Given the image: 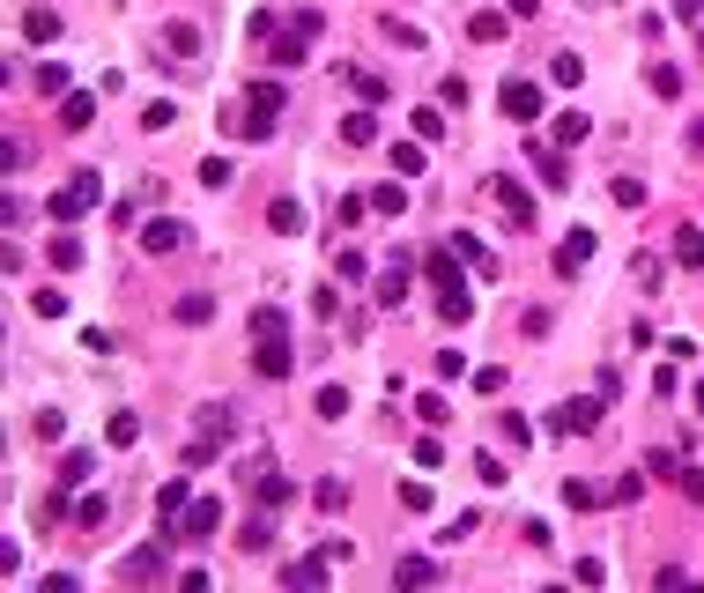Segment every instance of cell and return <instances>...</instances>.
Listing matches in <instances>:
<instances>
[{
	"instance_id": "7",
	"label": "cell",
	"mask_w": 704,
	"mask_h": 593,
	"mask_svg": "<svg viewBox=\"0 0 704 593\" xmlns=\"http://www.w3.org/2000/svg\"><path fill=\"white\" fill-rule=\"evenodd\" d=\"M497 104H505V119H541V89H534V82H519V75L497 89Z\"/></svg>"
},
{
	"instance_id": "38",
	"label": "cell",
	"mask_w": 704,
	"mask_h": 593,
	"mask_svg": "<svg viewBox=\"0 0 704 593\" xmlns=\"http://www.w3.org/2000/svg\"><path fill=\"white\" fill-rule=\"evenodd\" d=\"M30 304H37V319H67V290H37Z\"/></svg>"
},
{
	"instance_id": "10",
	"label": "cell",
	"mask_w": 704,
	"mask_h": 593,
	"mask_svg": "<svg viewBox=\"0 0 704 593\" xmlns=\"http://www.w3.org/2000/svg\"><path fill=\"white\" fill-rule=\"evenodd\" d=\"M267 230H275V238H297V230H304V208H297L290 193H275V200H267Z\"/></svg>"
},
{
	"instance_id": "9",
	"label": "cell",
	"mask_w": 704,
	"mask_h": 593,
	"mask_svg": "<svg viewBox=\"0 0 704 593\" xmlns=\"http://www.w3.org/2000/svg\"><path fill=\"white\" fill-rule=\"evenodd\" d=\"M593 252H601V238H593V230H571V238L556 245V275H578V267H586Z\"/></svg>"
},
{
	"instance_id": "24",
	"label": "cell",
	"mask_w": 704,
	"mask_h": 593,
	"mask_svg": "<svg viewBox=\"0 0 704 593\" xmlns=\"http://www.w3.org/2000/svg\"><path fill=\"white\" fill-rule=\"evenodd\" d=\"M164 45L179 52V60H193V52H200V30H193V23H164Z\"/></svg>"
},
{
	"instance_id": "32",
	"label": "cell",
	"mask_w": 704,
	"mask_h": 593,
	"mask_svg": "<svg viewBox=\"0 0 704 593\" xmlns=\"http://www.w3.org/2000/svg\"><path fill=\"white\" fill-rule=\"evenodd\" d=\"M311 505H319V512H342V505H349V482H334V475H327V482L311 490Z\"/></svg>"
},
{
	"instance_id": "31",
	"label": "cell",
	"mask_w": 704,
	"mask_h": 593,
	"mask_svg": "<svg viewBox=\"0 0 704 593\" xmlns=\"http://www.w3.org/2000/svg\"><path fill=\"white\" fill-rule=\"evenodd\" d=\"M238 179V164H230V156H208V164H200V186H215V193H223Z\"/></svg>"
},
{
	"instance_id": "37",
	"label": "cell",
	"mask_w": 704,
	"mask_h": 593,
	"mask_svg": "<svg viewBox=\"0 0 704 593\" xmlns=\"http://www.w3.org/2000/svg\"><path fill=\"white\" fill-rule=\"evenodd\" d=\"M334 275H342V282H363V252H356V245L334 252Z\"/></svg>"
},
{
	"instance_id": "44",
	"label": "cell",
	"mask_w": 704,
	"mask_h": 593,
	"mask_svg": "<svg viewBox=\"0 0 704 593\" xmlns=\"http://www.w3.org/2000/svg\"><path fill=\"white\" fill-rule=\"evenodd\" d=\"M52 267H82V238H52Z\"/></svg>"
},
{
	"instance_id": "45",
	"label": "cell",
	"mask_w": 704,
	"mask_h": 593,
	"mask_svg": "<svg viewBox=\"0 0 704 593\" xmlns=\"http://www.w3.org/2000/svg\"><path fill=\"white\" fill-rule=\"evenodd\" d=\"M549 82H564V89L578 82V52H556V60H549Z\"/></svg>"
},
{
	"instance_id": "50",
	"label": "cell",
	"mask_w": 704,
	"mask_h": 593,
	"mask_svg": "<svg viewBox=\"0 0 704 593\" xmlns=\"http://www.w3.org/2000/svg\"><path fill=\"white\" fill-rule=\"evenodd\" d=\"M415 415H423V423H445L453 408H445V394H423V401H415Z\"/></svg>"
},
{
	"instance_id": "20",
	"label": "cell",
	"mask_w": 704,
	"mask_h": 593,
	"mask_svg": "<svg viewBox=\"0 0 704 593\" xmlns=\"http://www.w3.org/2000/svg\"><path fill=\"white\" fill-rule=\"evenodd\" d=\"M675 260H682V267H704V230H697V223L675 230Z\"/></svg>"
},
{
	"instance_id": "51",
	"label": "cell",
	"mask_w": 704,
	"mask_h": 593,
	"mask_svg": "<svg viewBox=\"0 0 704 593\" xmlns=\"http://www.w3.org/2000/svg\"><path fill=\"white\" fill-rule=\"evenodd\" d=\"M474 475H482V482H512V475H505V460H497V453H474Z\"/></svg>"
},
{
	"instance_id": "1",
	"label": "cell",
	"mask_w": 704,
	"mask_h": 593,
	"mask_svg": "<svg viewBox=\"0 0 704 593\" xmlns=\"http://www.w3.org/2000/svg\"><path fill=\"white\" fill-rule=\"evenodd\" d=\"M97 200H104V171H75L60 193L45 200V215H52V223H75V215H89Z\"/></svg>"
},
{
	"instance_id": "22",
	"label": "cell",
	"mask_w": 704,
	"mask_h": 593,
	"mask_svg": "<svg viewBox=\"0 0 704 593\" xmlns=\"http://www.w3.org/2000/svg\"><path fill=\"white\" fill-rule=\"evenodd\" d=\"M30 82H37V97H67V67H60V60H37Z\"/></svg>"
},
{
	"instance_id": "12",
	"label": "cell",
	"mask_w": 704,
	"mask_h": 593,
	"mask_svg": "<svg viewBox=\"0 0 704 593\" xmlns=\"http://www.w3.org/2000/svg\"><path fill=\"white\" fill-rule=\"evenodd\" d=\"M327 571H334L327 557H297V564H282V586H304L311 593V586H327Z\"/></svg>"
},
{
	"instance_id": "21",
	"label": "cell",
	"mask_w": 704,
	"mask_h": 593,
	"mask_svg": "<svg viewBox=\"0 0 704 593\" xmlns=\"http://www.w3.org/2000/svg\"><path fill=\"white\" fill-rule=\"evenodd\" d=\"M408 297V260H393L386 275H378V304H401Z\"/></svg>"
},
{
	"instance_id": "28",
	"label": "cell",
	"mask_w": 704,
	"mask_h": 593,
	"mask_svg": "<svg viewBox=\"0 0 704 593\" xmlns=\"http://www.w3.org/2000/svg\"><path fill=\"white\" fill-rule=\"evenodd\" d=\"M363 215H371V200H356V193H342V200H334V230H356V223H363Z\"/></svg>"
},
{
	"instance_id": "47",
	"label": "cell",
	"mask_w": 704,
	"mask_h": 593,
	"mask_svg": "<svg viewBox=\"0 0 704 593\" xmlns=\"http://www.w3.org/2000/svg\"><path fill=\"white\" fill-rule=\"evenodd\" d=\"M386 37H393V45H408V52L423 45V30H415V23H401V15H386Z\"/></svg>"
},
{
	"instance_id": "46",
	"label": "cell",
	"mask_w": 704,
	"mask_h": 593,
	"mask_svg": "<svg viewBox=\"0 0 704 593\" xmlns=\"http://www.w3.org/2000/svg\"><path fill=\"white\" fill-rule=\"evenodd\" d=\"M630 275H638V282H645V290H653V282H660V275H668V267H660V260H653V252H638V260H630Z\"/></svg>"
},
{
	"instance_id": "43",
	"label": "cell",
	"mask_w": 704,
	"mask_h": 593,
	"mask_svg": "<svg viewBox=\"0 0 704 593\" xmlns=\"http://www.w3.org/2000/svg\"><path fill=\"white\" fill-rule=\"evenodd\" d=\"M564 505H578V512H593V505H601V490H593V482H564Z\"/></svg>"
},
{
	"instance_id": "8",
	"label": "cell",
	"mask_w": 704,
	"mask_h": 593,
	"mask_svg": "<svg viewBox=\"0 0 704 593\" xmlns=\"http://www.w3.org/2000/svg\"><path fill=\"white\" fill-rule=\"evenodd\" d=\"M141 245H148V252H179V245H186V223H179V215H148V223H141Z\"/></svg>"
},
{
	"instance_id": "48",
	"label": "cell",
	"mask_w": 704,
	"mask_h": 593,
	"mask_svg": "<svg viewBox=\"0 0 704 593\" xmlns=\"http://www.w3.org/2000/svg\"><path fill=\"white\" fill-rule=\"evenodd\" d=\"M653 89H660V97H682V67L660 60V67H653Z\"/></svg>"
},
{
	"instance_id": "23",
	"label": "cell",
	"mask_w": 704,
	"mask_h": 593,
	"mask_svg": "<svg viewBox=\"0 0 704 593\" xmlns=\"http://www.w3.org/2000/svg\"><path fill=\"white\" fill-rule=\"evenodd\" d=\"M393 179H423V141H393Z\"/></svg>"
},
{
	"instance_id": "19",
	"label": "cell",
	"mask_w": 704,
	"mask_h": 593,
	"mask_svg": "<svg viewBox=\"0 0 704 593\" xmlns=\"http://www.w3.org/2000/svg\"><path fill=\"white\" fill-rule=\"evenodd\" d=\"M586 134H593V119H586V112H556V148H578Z\"/></svg>"
},
{
	"instance_id": "30",
	"label": "cell",
	"mask_w": 704,
	"mask_h": 593,
	"mask_svg": "<svg viewBox=\"0 0 704 593\" xmlns=\"http://www.w3.org/2000/svg\"><path fill=\"white\" fill-rule=\"evenodd\" d=\"M89 467H97V453H67V460H60V475H52V482H67V490H75V482H89Z\"/></svg>"
},
{
	"instance_id": "5",
	"label": "cell",
	"mask_w": 704,
	"mask_h": 593,
	"mask_svg": "<svg viewBox=\"0 0 704 593\" xmlns=\"http://www.w3.org/2000/svg\"><path fill=\"white\" fill-rule=\"evenodd\" d=\"M290 497H297V482H290V475L252 467V505H260V512H275V505H290Z\"/></svg>"
},
{
	"instance_id": "17",
	"label": "cell",
	"mask_w": 704,
	"mask_h": 593,
	"mask_svg": "<svg viewBox=\"0 0 704 593\" xmlns=\"http://www.w3.org/2000/svg\"><path fill=\"white\" fill-rule=\"evenodd\" d=\"M430 578H438V564H430V557H401V564H393V586H430Z\"/></svg>"
},
{
	"instance_id": "2",
	"label": "cell",
	"mask_w": 704,
	"mask_h": 593,
	"mask_svg": "<svg viewBox=\"0 0 704 593\" xmlns=\"http://www.w3.org/2000/svg\"><path fill=\"white\" fill-rule=\"evenodd\" d=\"M290 334H252V371L260 379H290Z\"/></svg>"
},
{
	"instance_id": "11",
	"label": "cell",
	"mask_w": 704,
	"mask_h": 593,
	"mask_svg": "<svg viewBox=\"0 0 704 593\" xmlns=\"http://www.w3.org/2000/svg\"><path fill=\"white\" fill-rule=\"evenodd\" d=\"M89 119H97V97H89V89H67V97H60V127H67V134H82Z\"/></svg>"
},
{
	"instance_id": "40",
	"label": "cell",
	"mask_w": 704,
	"mask_h": 593,
	"mask_svg": "<svg viewBox=\"0 0 704 593\" xmlns=\"http://www.w3.org/2000/svg\"><path fill=\"white\" fill-rule=\"evenodd\" d=\"M349 82H356V97H363V104H378V97H386V75H371V67H356Z\"/></svg>"
},
{
	"instance_id": "16",
	"label": "cell",
	"mask_w": 704,
	"mask_h": 593,
	"mask_svg": "<svg viewBox=\"0 0 704 593\" xmlns=\"http://www.w3.org/2000/svg\"><path fill=\"white\" fill-rule=\"evenodd\" d=\"M497 208L512 215V223H534V193H526V186H512V179H497Z\"/></svg>"
},
{
	"instance_id": "36",
	"label": "cell",
	"mask_w": 704,
	"mask_h": 593,
	"mask_svg": "<svg viewBox=\"0 0 704 593\" xmlns=\"http://www.w3.org/2000/svg\"><path fill=\"white\" fill-rule=\"evenodd\" d=\"M453 245H460V260H467V267H474V275H497V260H490V252H482V245H474V238H453Z\"/></svg>"
},
{
	"instance_id": "3",
	"label": "cell",
	"mask_w": 704,
	"mask_h": 593,
	"mask_svg": "<svg viewBox=\"0 0 704 593\" xmlns=\"http://www.w3.org/2000/svg\"><path fill=\"white\" fill-rule=\"evenodd\" d=\"M423 275H430V282H438L445 297H467V282H460V245H438V252H430V260H423Z\"/></svg>"
},
{
	"instance_id": "39",
	"label": "cell",
	"mask_w": 704,
	"mask_h": 593,
	"mask_svg": "<svg viewBox=\"0 0 704 593\" xmlns=\"http://www.w3.org/2000/svg\"><path fill=\"white\" fill-rule=\"evenodd\" d=\"M319 415L342 423V415H349V394H342V386H319Z\"/></svg>"
},
{
	"instance_id": "41",
	"label": "cell",
	"mask_w": 704,
	"mask_h": 593,
	"mask_svg": "<svg viewBox=\"0 0 704 593\" xmlns=\"http://www.w3.org/2000/svg\"><path fill=\"white\" fill-rule=\"evenodd\" d=\"M104 512H112V497H82L75 505V527H104Z\"/></svg>"
},
{
	"instance_id": "33",
	"label": "cell",
	"mask_w": 704,
	"mask_h": 593,
	"mask_svg": "<svg viewBox=\"0 0 704 593\" xmlns=\"http://www.w3.org/2000/svg\"><path fill=\"white\" fill-rule=\"evenodd\" d=\"M415 141H445V112H438V104H423V112H415Z\"/></svg>"
},
{
	"instance_id": "27",
	"label": "cell",
	"mask_w": 704,
	"mask_h": 593,
	"mask_svg": "<svg viewBox=\"0 0 704 593\" xmlns=\"http://www.w3.org/2000/svg\"><path fill=\"white\" fill-rule=\"evenodd\" d=\"M408 208V186H371V215H401Z\"/></svg>"
},
{
	"instance_id": "15",
	"label": "cell",
	"mask_w": 704,
	"mask_h": 593,
	"mask_svg": "<svg viewBox=\"0 0 704 593\" xmlns=\"http://www.w3.org/2000/svg\"><path fill=\"white\" fill-rule=\"evenodd\" d=\"M593 423H601V401H564L556 408V430H578V438H586Z\"/></svg>"
},
{
	"instance_id": "4",
	"label": "cell",
	"mask_w": 704,
	"mask_h": 593,
	"mask_svg": "<svg viewBox=\"0 0 704 593\" xmlns=\"http://www.w3.org/2000/svg\"><path fill=\"white\" fill-rule=\"evenodd\" d=\"M215 527H223V505H215V497H193L186 519H179V542H208Z\"/></svg>"
},
{
	"instance_id": "18",
	"label": "cell",
	"mask_w": 704,
	"mask_h": 593,
	"mask_svg": "<svg viewBox=\"0 0 704 593\" xmlns=\"http://www.w3.org/2000/svg\"><path fill=\"white\" fill-rule=\"evenodd\" d=\"M342 141H349V148H371V141H378V119H371V112H349V119H342Z\"/></svg>"
},
{
	"instance_id": "29",
	"label": "cell",
	"mask_w": 704,
	"mask_h": 593,
	"mask_svg": "<svg viewBox=\"0 0 704 593\" xmlns=\"http://www.w3.org/2000/svg\"><path fill=\"white\" fill-rule=\"evenodd\" d=\"M23 30H30L37 45H52V37H60V15H52V8H30V15H23Z\"/></svg>"
},
{
	"instance_id": "35",
	"label": "cell",
	"mask_w": 704,
	"mask_h": 593,
	"mask_svg": "<svg viewBox=\"0 0 704 593\" xmlns=\"http://www.w3.org/2000/svg\"><path fill=\"white\" fill-rule=\"evenodd\" d=\"M534 164H541V179H549V186H571V179H564V156H556V148H541V141H534Z\"/></svg>"
},
{
	"instance_id": "13",
	"label": "cell",
	"mask_w": 704,
	"mask_h": 593,
	"mask_svg": "<svg viewBox=\"0 0 704 593\" xmlns=\"http://www.w3.org/2000/svg\"><path fill=\"white\" fill-rule=\"evenodd\" d=\"M505 30H512V8H482V15L467 23V37H474V45H497Z\"/></svg>"
},
{
	"instance_id": "26",
	"label": "cell",
	"mask_w": 704,
	"mask_h": 593,
	"mask_svg": "<svg viewBox=\"0 0 704 593\" xmlns=\"http://www.w3.org/2000/svg\"><path fill=\"white\" fill-rule=\"evenodd\" d=\"M304 45H311V37L282 30V37H275V52H267V60H275V67H297V60H304Z\"/></svg>"
},
{
	"instance_id": "25",
	"label": "cell",
	"mask_w": 704,
	"mask_h": 593,
	"mask_svg": "<svg viewBox=\"0 0 704 593\" xmlns=\"http://www.w3.org/2000/svg\"><path fill=\"white\" fill-rule=\"evenodd\" d=\"M267 542H275V527H267V512H252V519H245V534H238V549H252V557H260Z\"/></svg>"
},
{
	"instance_id": "55",
	"label": "cell",
	"mask_w": 704,
	"mask_h": 593,
	"mask_svg": "<svg viewBox=\"0 0 704 593\" xmlns=\"http://www.w3.org/2000/svg\"><path fill=\"white\" fill-rule=\"evenodd\" d=\"M697 408H704V386H697Z\"/></svg>"
},
{
	"instance_id": "49",
	"label": "cell",
	"mask_w": 704,
	"mask_h": 593,
	"mask_svg": "<svg viewBox=\"0 0 704 593\" xmlns=\"http://www.w3.org/2000/svg\"><path fill=\"white\" fill-rule=\"evenodd\" d=\"M200 430L208 438H230V408H200Z\"/></svg>"
},
{
	"instance_id": "6",
	"label": "cell",
	"mask_w": 704,
	"mask_h": 593,
	"mask_svg": "<svg viewBox=\"0 0 704 593\" xmlns=\"http://www.w3.org/2000/svg\"><path fill=\"white\" fill-rule=\"evenodd\" d=\"M164 549H171V534H156V542H148V549H134V557L119 564V578H127V586H141V578H156V571H164Z\"/></svg>"
},
{
	"instance_id": "52",
	"label": "cell",
	"mask_w": 704,
	"mask_h": 593,
	"mask_svg": "<svg viewBox=\"0 0 704 593\" xmlns=\"http://www.w3.org/2000/svg\"><path fill=\"white\" fill-rule=\"evenodd\" d=\"M675 482H682V497H689V505H704V467H682Z\"/></svg>"
},
{
	"instance_id": "53",
	"label": "cell",
	"mask_w": 704,
	"mask_h": 593,
	"mask_svg": "<svg viewBox=\"0 0 704 593\" xmlns=\"http://www.w3.org/2000/svg\"><path fill=\"white\" fill-rule=\"evenodd\" d=\"M438 104H460V112H467V82H460V75H445V82H438Z\"/></svg>"
},
{
	"instance_id": "42",
	"label": "cell",
	"mask_w": 704,
	"mask_h": 593,
	"mask_svg": "<svg viewBox=\"0 0 704 593\" xmlns=\"http://www.w3.org/2000/svg\"><path fill=\"white\" fill-rule=\"evenodd\" d=\"M505 379H512L505 363H482V371H474V394H505Z\"/></svg>"
},
{
	"instance_id": "34",
	"label": "cell",
	"mask_w": 704,
	"mask_h": 593,
	"mask_svg": "<svg viewBox=\"0 0 704 593\" xmlns=\"http://www.w3.org/2000/svg\"><path fill=\"white\" fill-rule=\"evenodd\" d=\"M37 438L60 445V438H67V415H60V408H37Z\"/></svg>"
},
{
	"instance_id": "54",
	"label": "cell",
	"mask_w": 704,
	"mask_h": 593,
	"mask_svg": "<svg viewBox=\"0 0 704 593\" xmlns=\"http://www.w3.org/2000/svg\"><path fill=\"white\" fill-rule=\"evenodd\" d=\"M697 52H704V30H697Z\"/></svg>"
},
{
	"instance_id": "14",
	"label": "cell",
	"mask_w": 704,
	"mask_h": 593,
	"mask_svg": "<svg viewBox=\"0 0 704 593\" xmlns=\"http://www.w3.org/2000/svg\"><path fill=\"white\" fill-rule=\"evenodd\" d=\"M171 312H179V327H208V319H215V297H208V290H186Z\"/></svg>"
}]
</instances>
